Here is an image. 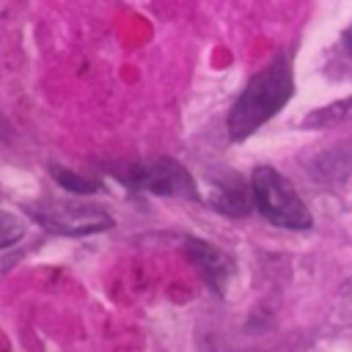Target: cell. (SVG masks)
I'll return each instance as SVG.
<instances>
[{
    "mask_svg": "<svg viewBox=\"0 0 352 352\" xmlns=\"http://www.w3.org/2000/svg\"><path fill=\"white\" fill-rule=\"evenodd\" d=\"M187 256H190V261L198 267V272L212 283V289H223L226 286V280H228V272H231V261L217 250V248H212L209 242H204V239H187Z\"/></svg>",
    "mask_w": 352,
    "mask_h": 352,
    "instance_id": "obj_5",
    "label": "cell"
},
{
    "mask_svg": "<svg viewBox=\"0 0 352 352\" xmlns=\"http://www.w3.org/2000/svg\"><path fill=\"white\" fill-rule=\"evenodd\" d=\"M126 182L138 190L154 192V195H182V198H195L198 187L195 179L187 173L184 165L173 162V160H148V162H138L132 165Z\"/></svg>",
    "mask_w": 352,
    "mask_h": 352,
    "instance_id": "obj_4",
    "label": "cell"
},
{
    "mask_svg": "<svg viewBox=\"0 0 352 352\" xmlns=\"http://www.w3.org/2000/svg\"><path fill=\"white\" fill-rule=\"evenodd\" d=\"M209 204L217 212H226V214H248L250 212V204H253V192H250L248 184H242L231 173V176H223L220 182H212Z\"/></svg>",
    "mask_w": 352,
    "mask_h": 352,
    "instance_id": "obj_6",
    "label": "cell"
},
{
    "mask_svg": "<svg viewBox=\"0 0 352 352\" xmlns=\"http://www.w3.org/2000/svg\"><path fill=\"white\" fill-rule=\"evenodd\" d=\"M346 116H352V99L338 102V104H330V107L314 113L305 124H330V121H338V118H346Z\"/></svg>",
    "mask_w": 352,
    "mask_h": 352,
    "instance_id": "obj_9",
    "label": "cell"
},
{
    "mask_svg": "<svg viewBox=\"0 0 352 352\" xmlns=\"http://www.w3.org/2000/svg\"><path fill=\"white\" fill-rule=\"evenodd\" d=\"M250 192H253V204L258 206V212L283 228H308L311 226V212L302 204V198L297 195V190L292 187V182L278 173L275 168H256L250 176Z\"/></svg>",
    "mask_w": 352,
    "mask_h": 352,
    "instance_id": "obj_2",
    "label": "cell"
},
{
    "mask_svg": "<svg viewBox=\"0 0 352 352\" xmlns=\"http://www.w3.org/2000/svg\"><path fill=\"white\" fill-rule=\"evenodd\" d=\"M52 176H55V182H58L66 192H72V195H94V192L102 190V184H99L96 179H88V176H82V173H77V170H69V168L52 165Z\"/></svg>",
    "mask_w": 352,
    "mask_h": 352,
    "instance_id": "obj_7",
    "label": "cell"
},
{
    "mask_svg": "<svg viewBox=\"0 0 352 352\" xmlns=\"http://www.w3.org/2000/svg\"><path fill=\"white\" fill-rule=\"evenodd\" d=\"M28 214L38 226L55 234H66V236H85V234H96L113 226V217L107 212L91 204H80V201H55V204L28 206Z\"/></svg>",
    "mask_w": 352,
    "mask_h": 352,
    "instance_id": "obj_3",
    "label": "cell"
},
{
    "mask_svg": "<svg viewBox=\"0 0 352 352\" xmlns=\"http://www.w3.org/2000/svg\"><path fill=\"white\" fill-rule=\"evenodd\" d=\"M294 91L292 66L286 58H275L270 66H264L253 80L245 85L239 99L234 102L228 113V135L231 140L250 138L261 124H267L289 99Z\"/></svg>",
    "mask_w": 352,
    "mask_h": 352,
    "instance_id": "obj_1",
    "label": "cell"
},
{
    "mask_svg": "<svg viewBox=\"0 0 352 352\" xmlns=\"http://www.w3.org/2000/svg\"><path fill=\"white\" fill-rule=\"evenodd\" d=\"M344 50H346V52L352 55V28H349V30L344 33Z\"/></svg>",
    "mask_w": 352,
    "mask_h": 352,
    "instance_id": "obj_10",
    "label": "cell"
},
{
    "mask_svg": "<svg viewBox=\"0 0 352 352\" xmlns=\"http://www.w3.org/2000/svg\"><path fill=\"white\" fill-rule=\"evenodd\" d=\"M25 236V220L14 212L0 209V250L11 248L14 242H19Z\"/></svg>",
    "mask_w": 352,
    "mask_h": 352,
    "instance_id": "obj_8",
    "label": "cell"
}]
</instances>
